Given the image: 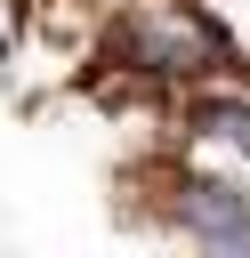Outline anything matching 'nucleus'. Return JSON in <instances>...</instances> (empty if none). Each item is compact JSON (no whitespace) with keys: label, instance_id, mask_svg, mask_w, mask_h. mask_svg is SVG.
Returning a JSON list of instances; mask_svg holds the SVG:
<instances>
[{"label":"nucleus","instance_id":"nucleus-2","mask_svg":"<svg viewBox=\"0 0 250 258\" xmlns=\"http://www.w3.org/2000/svg\"><path fill=\"white\" fill-rule=\"evenodd\" d=\"M177 226H185L202 250H250V185L185 177V185H177Z\"/></svg>","mask_w":250,"mask_h":258},{"label":"nucleus","instance_id":"nucleus-1","mask_svg":"<svg viewBox=\"0 0 250 258\" xmlns=\"http://www.w3.org/2000/svg\"><path fill=\"white\" fill-rule=\"evenodd\" d=\"M113 56L145 81H226L234 73V40L194 0H137L113 24Z\"/></svg>","mask_w":250,"mask_h":258}]
</instances>
